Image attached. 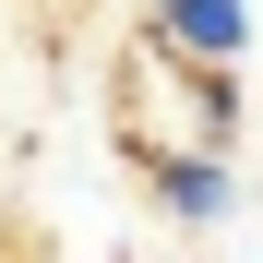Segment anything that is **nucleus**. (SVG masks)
<instances>
[{"label": "nucleus", "mask_w": 263, "mask_h": 263, "mask_svg": "<svg viewBox=\"0 0 263 263\" xmlns=\"http://www.w3.org/2000/svg\"><path fill=\"white\" fill-rule=\"evenodd\" d=\"M156 36H167L192 72H228V60L251 48V0H156Z\"/></svg>", "instance_id": "1"}, {"label": "nucleus", "mask_w": 263, "mask_h": 263, "mask_svg": "<svg viewBox=\"0 0 263 263\" xmlns=\"http://www.w3.org/2000/svg\"><path fill=\"white\" fill-rule=\"evenodd\" d=\"M156 203L180 215V228H228L239 180H228V156H215V144H180V156H156Z\"/></svg>", "instance_id": "2"}]
</instances>
